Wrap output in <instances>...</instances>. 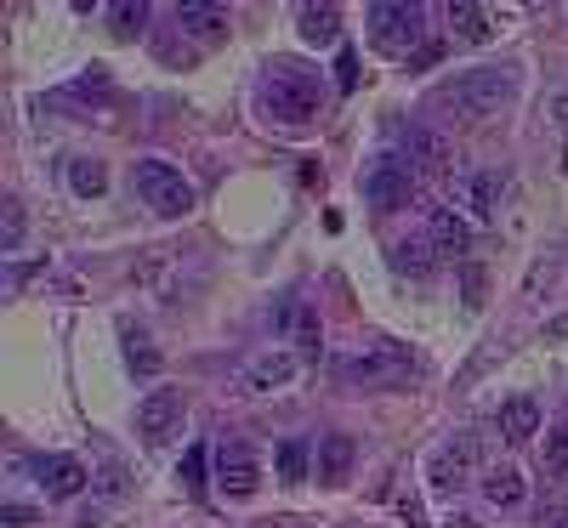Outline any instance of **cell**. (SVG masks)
Here are the masks:
<instances>
[{
    "label": "cell",
    "instance_id": "1",
    "mask_svg": "<svg viewBox=\"0 0 568 528\" xmlns=\"http://www.w3.org/2000/svg\"><path fill=\"white\" fill-rule=\"evenodd\" d=\"M517 85H524V74H517V63H484V69H460L455 80H444L433 98H426V109L438 114H455V120H489L500 114Z\"/></svg>",
    "mask_w": 568,
    "mask_h": 528
},
{
    "label": "cell",
    "instance_id": "2",
    "mask_svg": "<svg viewBox=\"0 0 568 528\" xmlns=\"http://www.w3.org/2000/svg\"><path fill=\"white\" fill-rule=\"evenodd\" d=\"M256 98H262V114H267V120H278V125H307V120L318 114V103H324V85H318V74H313L307 63L273 58L267 74H262V85H256Z\"/></svg>",
    "mask_w": 568,
    "mask_h": 528
},
{
    "label": "cell",
    "instance_id": "3",
    "mask_svg": "<svg viewBox=\"0 0 568 528\" xmlns=\"http://www.w3.org/2000/svg\"><path fill=\"white\" fill-rule=\"evenodd\" d=\"M415 375V353L393 335H369V342L347 358H336V380L342 387H398Z\"/></svg>",
    "mask_w": 568,
    "mask_h": 528
},
{
    "label": "cell",
    "instance_id": "4",
    "mask_svg": "<svg viewBox=\"0 0 568 528\" xmlns=\"http://www.w3.org/2000/svg\"><path fill=\"white\" fill-rule=\"evenodd\" d=\"M369 40L393 58H420L426 52V12L415 0H375L369 7Z\"/></svg>",
    "mask_w": 568,
    "mask_h": 528
},
{
    "label": "cell",
    "instance_id": "5",
    "mask_svg": "<svg viewBox=\"0 0 568 528\" xmlns=\"http://www.w3.org/2000/svg\"><path fill=\"white\" fill-rule=\"evenodd\" d=\"M131 187H136V200L149 205L154 216H187L194 211V182H187L176 165H165V160H136Z\"/></svg>",
    "mask_w": 568,
    "mask_h": 528
},
{
    "label": "cell",
    "instance_id": "6",
    "mask_svg": "<svg viewBox=\"0 0 568 528\" xmlns=\"http://www.w3.org/2000/svg\"><path fill=\"white\" fill-rule=\"evenodd\" d=\"M364 200H369L375 211H404V205L415 200V171H409L404 160L382 154V160L364 171Z\"/></svg>",
    "mask_w": 568,
    "mask_h": 528
},
{
    "label": "cell",
    "instance_id": "7",
    "mask_svg": "<svg viewBox=\"0 0 568 528\" xmlns=\"http://www.w3.org/2000/svg\"><path fill=\"white\" fill-rule=\"evenodd\" d=\"M182 415H187V393H182V387H154L149 398L136 404L142 444H165L171 431H182Z\"/></svg>",
    "mask_w": 568,
    "mask_h": 528
},
{
    "label": "cell",
    "instance_id": "8",
    "mask_svg": "<svg viewBox=\"0 0 568 528\" xmlns=\"http://www.w3.org/2000/svg\"><path fill=\"white\" fill-rule=\"evenodd\" d=\"M471 471H478V438H466V431H455L449 444L433 449V466H426V477H433V489H460L471 484Z\"/></svg>",
    "mask_w": 568,
    "mask_h": 528
},
{
    "label": "cell",
    "instance_id": "9",
    "mask_svg": "<svg viewBox=\"0 0 568 528\" xmlns=\"http://www.w3.org/2000/svg\"><path fill=\"white\" fill-rule=\"evenodd\" d=\"M216 477H222V489H227L233 500H251L256 484H262V466H256V455H251L245 444H222V449H216Z\"/></svg>",
    "mask_w": 568,
    "mask_h": 528
},
{
    "label": "cell",
    "instance_id": "10",
    "mask_svg": "<svg viewBox=\"0 0 568 528\" xmlns=\"http://www.w3.org/2000/svg\"><path fill=\"white\" fill-rule=\"evenodd\" d=\"M34 484L52 495V500H74L85 489V466L74 455H40L34 460Z\"/></svg>",
    "mask_w": 568,
    "mask_h": 528
},
{
    "label": "cell",
    "instance_id": "11",
    "mask_svg": "<svg viewBox=\"0 0 568 528\" xmlns=\"http://www.w3.org/2000/svg\"><path fill=\"white\" fill-rule=\"evenodd\" d=\"M404 149H409V160H415V165H426V171H449V165H455L449 136H444V131H433V125H409V131H404Z\"/></svg>",
    "mask_w": 568,
    "mask_h": 528
},
{
    "label": "cell",
    "instance_id": "12",
    "mask_svg": "<svg viewBox=\"0 0 568 528\" xmlns=\"http://www.w3.org/2000/svg\"><path fill=\"white\" fill-rule=\"evenodd\" d=\"M291 380H296V358L291 353H262L245 369V387L251 393H278V387H291Z\"/></svg>",
    "mask_w": 568,
    "mask_h": 528
},
{
    "label": "cell",
    "instance_id": "13",
    "mask_svg": "<svg viewBox=\"0 0 568 528\" xmlns=\"http://www.w3.org/2000/svg\"><path fill=\"white\" fill-rule=\"evenodd\" d=\"M478 484H484V500H489V506H500V511L524 506V495H529V484H524V471H517V466H489V471L478 477Z\"/></svg>",
    "mask_w": 568,
    "mask_h": 528
},
{
    "label": "cell",
    "instance_id": "14",
    "mask_svg": "<svg viewBox=\"0 0 568 528\" xmlns=\"http://www.w3.org/2000/svg\"><path fill=\"white\" fill-rule=\"evenodd\" d=\"M176 23H182V34H194V40H227V29H233V18H227V7H176Z\"/></svg>",
    "mask_w": 568,
    "mask_h": 528
},
{
    "label": "cell",
    "instance_id": "15",
    "mask_svg": "<svg viewBox=\"0 0 568 528\" xmlns=\"http://www.w3.org/2000/svg\"><path fill=\"white\" fill-rule=\"evenodd\" d=\"M535 431H540L535 398H506V404H500V438H506V444H529Z\"/></svg>",
    "mask_w": 568,
    "mask_h": 528
},
{
    "label": "cell",
    "instance_id": "16",
    "mask_svg": "<svg viewBox=\"0 0 568 528\" xmlns=\"http://www.w3.org/2000/svg\"><path fill=\"white\" fill-rule=\"evenodd\" d=\"M353 438H347V431H329V438L318 444V477H324V484H347V471H353Z\"/></svg>",
    "mask_w": 568,
    "mask_h": 528
},
{
    "label": "cell",
    "instance_id": "17",
    "mask_svg": "<svg viewBox=\"0 0 568 528\" xmlns=\"http://www.w3.org/2000/svg\"><path fill=\"white\" fill-rule=\"evenodd\" d=\"M273 324L291 335V342H302V347H318V313L302 302V296H291L278 313H273Z\"/></svg>",
    "mask_w": 568,
    "mask_h": 528
},
{
    "label": "cell",
    "instance_id": "18",
    "mask_svg": "<svg viewBox=\"0 0 568 528\" xmlns=\"http://www.w3.org/2000/svg\"><path fill=\"white\" fill-rule=\"evenodd\" d=\"M393 267L409 273V278H426L438 267V245H433V238H398V245H393Z\"/></svg>",
    "mask_w": 568,
    "mask_h": 528
},
{
    "label": "cell",
    "instance_id": "19",
    "mask_svg": "<svg viewBox=\"0 0 568 528\" xmlns=\"http://www.w3.org/2000/svg\"><path fill=\"white\" fill-rule=\"evenodd\" d=\"M460 187H466V205H471V211H478V216H495L506 176H500V171H478V176H466Z\"/></svg>",
    "mask_w": 568,
    "mask_h": 528
},
{
    "label": "cell",
    "instance_id": "20",
    "mask_svg": "<svg viewBox=\"0 0 568 528\" xmlns=\"http://www.w3.org/2000/svg\"><path fill=\"white\" fill-rule=\"evenodd\" d=\"M342 34V12L336 7H302V40L307 45H336Z\"/></svg>",
    "mask_w": 568,
    "mask_h": 528
},
{
    "label": "cell",
    "instance_id": "21",
    "mask_svg": "<svg viewBox=\"0 0 568 528\" xmlns=\"http://www.w3.org/2000/svg\"><path fill=\"white\" fill-rule=\"evenodd\" d=\"M433 245L449 251V256H460V251H471V227L455 211H433Z\"/></svg>",
    "mask_w": 568,
    "mask_h": 528
},
{
    "label": "cell",
    "instance_id": "22",
    "mask_svg": "<svg viewBox=\"0 0 568 528\" xmlns=\"http://www.w3.org/2000/svg\"><path fill=\"white\" fill-rule=\"evenodd\" d=\"M449 23H455L460 40H489V12L478 0H449Z\"/></svg>",
    "mask_w": 568,
    "mask_h": 528
},
{
    "label": "cell",
    "instance_id": "23",
    "mask_svg": "<svg viewBox=\"0 0 568 528\" xmlns=\"http://www.w3.org/2000/svg\"><path fill=\"white\" fill-rule=\"evenodd\" d=\"M69 187L80 200H98L103 187H109V171H103V160H69Z\"/></svg>",
    "mask_w": 568,
    "mask_h": 528
},
{
    "label": "cell",
    "instance_id": "24",
    "mask_svg": "<svg viewBox=\"0 0 568 528\" xmlns=\"http://www.w3.org/2000/svg\"><path fill=\"white\" fill-rule=\"evenodd\" d=\"M176 477H182V489L194 495V500H205V444H187V455H182Z\"/></svg>",
    "mask_w": 568,
    "mask_h": 528
},
{
    "label": "cell",
    "instance_id": "25",
    "mask_svg": "<svg viewBox=\"0 0 568 528\" xmlns=\"http://www.w3.org/2000/svg\"><path fill=\"white\" fill-rule=\"evenodd\" d=\"M109 18H114V34H120V40H136L142 23H149V7H142V0H120Z\"/></svg>",
    "mask_w": 568,
    "mask_h": 528
},
{
    "label": "cell",
    "instance_id": "26",
    "mask_svg": "<svg viewBox=\"0 0 568 528\" xmlns=\"http://www.w3.org/2000/svg\"><path fill=\"white\" fill-rule=\"evenodd\" d=\"M278 477H284V484H302V477H307V444H278Z\"/></svg>",
    "mask_w": 568,
    "mask_h": 528
},
{
    "label": "cell",
    "instance_id": "27",
    "mask_svg": "<svg viewBox=\"0 0 568 528\" xmlns=\"http://www.w3.org/2000/svg\"><path fill=\"white\" fill-rule=\"evenodd\" d=\"M125 358H131V369H142V375L160 369V353L149 347V335H136V329H125Z\"/></svg>",
    "mask_w": 568,
    "mask_h": 528
},
{
    "label": "cell",
    "instance_id": "28",
    "mask_svg": "<svg viewBox=\"0 0 568 528\" xmlns=\"http://www.w3.org/2000/svg\"><path fill=\"white\" fill-rule=\"evenodd\" d=\"M546 460H551L557 471H568V426H562V431H546Z\"/></svg>",
    "mask_w": 568,
    "mask_h": 528
},
{
    "label": "cell",
    "instance_id": "29",
    "mask_svg": "<svg viewBox=\"0 0 568 528\" xmlns=\"http://www.w3.org/2000/svg\"><path fill=\"white\" fill-rule=\"evenodd\" d=\"M18 238H23V205H18V200H7V238H0V245L18 251Z\"/></svg>",
    "mask_w": 568,
    "mask_h": 528
},
{
    "label": "cell",
    "instance_id": "30",
    "mask_svg": "<svg viewBox=\"0 0 568 528\" xmlns=\"http://www.w3.org/2000/svg\"><path fill=\"white\" fill-rule=\"evenodd\" d=\"M0 522H7V528H34V511L12 500V506H0Z\"/></svg>",
    "mask_w": 568,
    "mask_h": 528
},
{
    "label": "cell",
    "instance_id": "31",
    "mask_svg": "<svg viewBox=\"0 0 568 528\" xmlns=\"http://www.w3.org/2000/svg\"><path fill=\"white\" fill-rule=\"evenodd\" d=\"M336 80H342V91H353V85H358V58H353V52H342V58H336Z\"/></svg>",
    "mask_w": 568,
    "mask_h": 528
},
{
    "label": "cell",
    "instance_id": "32",
    "mask_svg": "<svg viewBox=\"0 0 568 528\" xmlns=\"http://www.w3.org/2000/svg\"><path fill=\"white\" fill-rule=\"evenodd\" d=\"M466 307H484V273L466 267Z\"/></svg>",
    "mask_w": 568,
    "mask_h": 528
},
{
    "label": "cell",
    "instance_id": "33",
    "mask_svg": "<svg viewBox=\"0 0 568 528\" xmlns=\"http://www.w3.org/2000/svg\"><path fill=\"white\" fill-rule=\"evenodd\" d=\"M546 335H568V318H557V324H546Z\"/></svg>",
    "mask_w": 568,
    "mask_h": 528
}]
</instances>
